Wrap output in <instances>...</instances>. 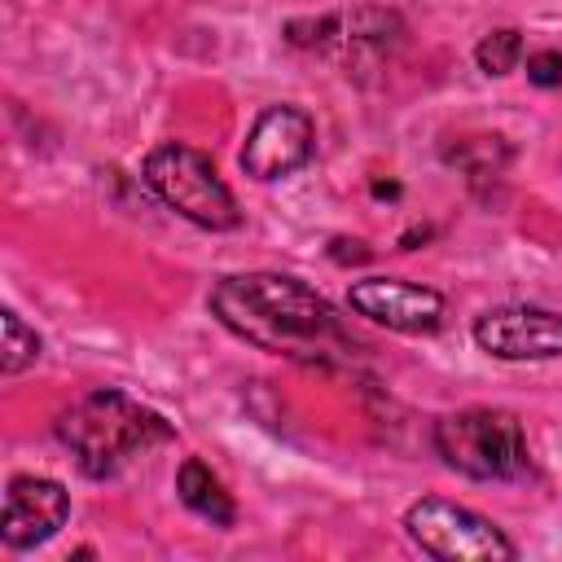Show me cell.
<instances>
[{
  "instance_id": "1",
  "label": "cell",
  "mask_w": 562,
  "mask_h": 562,
  "mask_svg": "<svg viewBox=\"0 0 562 562\" xmlns=\"http://www.w3.org/2000/svg\"><path fill=\"white\" fill-rule=\"evenodd\" d=\"M211 312L241 342L285 360L325 364L329 356L351 351L329 299L290 272H233L215 281Z\"/></svg>"
},
{
  "instance_id": "2",
  "label": "cell",
  "mask_w": 562,
  "mask_h": 562,
  "mask_svg": "<svg viewBox=\"0 0 562 562\" xmlns=\"http://www.w3.org/2000/svg\"><path fill=\"white\" fill-rule=\"evenodd\" d=\"M176 430L162 413L145 408L123 391H88L70 408L57 413V439L70 448L75 465L88 479H114L123 465L145 457L149 448L167 443Z\"/></svg>"
},
{
  "instance_id": "3",
  "label": "cell",
  "mask_w": 562,
  "mask_h": 562,
  "mask_svg": "<svg viewBox=\"0 0 562 562\" xmlns=\"http://www.w3.org/2000/svg\"><path fill=\"white\" fill-rule=\"evenodd\" d=\"M439 461L465 479L479 483H505L522 479L531 465L522 422L505 408H457L435 422L430 435Z\"/></svg>"
},
{
  "instance_id": "4",
  "label": "cell",
  "mask_w": 562,
  "mask_h": 562,
  "mask_svg": "<svg viewBox=\"0 0 562 562\" xmlns=\"http://www.w3.org/2000/svg\"><path fill=\"white\" fill-rule=\"evenodd\" d=\"M145 184L162 198V206H171L176 215H184L198 228L228 233L241 224L237 198L220 180L211 154H202L184 140H162L145 154Z\"/></svg>"
},
{
  "instance_id": "5",
  "label": "cell",
  "mask_w": 562,
  "mask_h": 562,
  "mask_svg": "<svg viewBox=\"0 0 562 562\" xmlns=\"http://www.w3.org/2000/svg\"><path fill=\"white\" fill-rule=\"evenodd\" d=\"M404 531L435 562H514L518 558V544L492 518L443 496L413 501L404 509Z\"/></svg>"
},
{
  "instance_id": "6",
  "label": "cell",
  "mask_w": 562,
  "mask_h": 562,
  "mask_svg": "<svg viewBox=\"0 0 562 562\" xmlns=\"http://www.w3.org/2000/svg\"><path fill=\"white\" fill-rule=\"evenodd\" d=\"M312 149H316V123L307 110L299 105H268L246 145H241V171L250 180H281V176H294L299 167L312 162Z\"/></svg>"
},
{
  "instance_id": "7",
  "label": "cell",
  "mask_w": 562,
  "mask_h": 562,
  "mask_svg": "<svg viewBox=\"0 0 562 562\" xmlns=\"http://www.w3.org/2000/svg\"><path fill=\"white\" fill-rule=\"evenodd\" d=\"M474 342L496 360H558L562 312L536 303H505L474 321Z\"/></svg>"
},
{
  "instance_id": "8",
  "label": "cell",
  "mask_w": 562,
  "mask_h": 562,
  "mask_svg": "<svg viewBox=\"0 0 562 562\" xmlns=\"http://www.w3.org/2000/svg\"><path fill=\"white\" fill-rule=\"evenodd\" d=\"M347 307L395 334H435L443 321V294L400 277H364L347 285Z\"/></svg>"
},
{
  "instance_id": "9",
  "label": "cell",
  "mask_w": 562,
  "mask_h": 562,
  "mask_svg": "<svg viewBox=\"0 0 562 562\" xmlns=\"http://www.w3.org/2000/svg\"><path fill=\"white\" fill-rule=\"evenodd\" d=\"M70 518V492L57 479L44 474H13L4 492L0 514V540L4 549H35L53 540Z\"/></svg>"
},
{
  "instance_id": "10",
  "label": "cell",
  "mask_w": 562,
  "mask_h": 562,
  "mask_svg": "<svg viewBox=\"0 0 562 562\" xmlns=\"http://www.w3.org/2000/svg\"><path fill=\"white\" fill-rule=\"evenodd\" d=\"M176 492H180V501H184L198 518H206L211 527H233V522H237L233 496L224 492L220 474H215L202 457H184V461H180V470H176Z\"/></svg>"
},
{
  "instance_id": "11",
  "label": "cell",
  "mask_w": 562,
  "mask_h": 562,
  "mask_svg": "<svg viewBox=\"0 0 562 562\" xmlns=\"http://www.w3.org/2000/svg\"><path fill=\"white\" fill-rule=\"evenodd\" d=\"M40 334L9 307L4 312V347H0V373L4 378H13V373H22V369H31L35 360H40Z\"/></svg>"
},
{
  "instance_id": "12",
  "label": "cell",
  "mask_w": 562,
  "mask_h": 562,
  "mask_svg": "<svg viewBox=\"0 0 562 562\" xmlns=\"http://www.w3.org/2000/svg\"><path fill=\"white\" fill-rule=\"evenodd\" d=\"M518 57H522V31H518V26H496V31H487V35L479 40V48H474L479 70L492 75V79L509 75V70L518 66Z\"/></svg>"
},
{
  "instance_id": "13",
  "label": "cell",
  "mask_w": 562,
  "mask_h": 562,
  "mask_svg": "<svg viewBox=\"0 0 562 562\" xmlns=\"http://www.w3.org/2000/svg\"><path fill=\"white\" fill-rule=\"evenodd\" d=\"M527 79H531L536 88H558V83H562V53H553V48L531 53V57H527Z\"/></svg>"
}]
</instances>
